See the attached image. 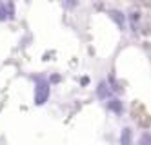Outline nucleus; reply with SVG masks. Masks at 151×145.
I'll list each match as a JSON object with an SVG mask.
<instances>
[{"mask_svg":"<svg viewBox=\"0 0 151 145\" xmlns=\"http://www.w3.org/2000/svg\"><path fill=\"white\" fill-rule=\"evenodd\" d=\"M49 93H51V84L38 76L37 78V85H35V104L37 105L46 104V100L49 98Z\"/></svg>","mask_w":151,"mask_h":145,"instance_id":"f257e3e1","label":"nucleus"},{"mask_svg":"<svg viewBox=\"0 0 151 145\" xmlns=\"http://www.w3.org/2000/svg\"><path fill=\"white\" fill-rule=\"evenodd\" d=\"M120 145H133V132L129 127L122 129L120 132Z\"/></svg>","mask_w":151,"mask_h":145,"instance_id":"f03ea898","label":"nucleus"},{"mask_svg":"<svg viewBox=\"0 0 151 145\" xmlns=\"http://www.w3.org/2000/svg\"><path fill=\"white\" fill-rule=\"evenodd\" d=\"M96 94H99L100 98H107V96L111 94L109 85H107L106 82H100V84H99V87H96Z\"/></svg>","mask_w":151,"mask_h":145,"instance_id":"7ed1b4c3","label":"nucleus"},{"mask_svg":"<svg viewBox=\"0 0 151 145\" xmlns=\"http://www.w3.org/2000/svg\"><path fill=\"white\" fill-rule=\"evenodd\" d=\"M107 109L115 111V113H122V102H118V100H111V102H107Z\"/></svg>","mask_w":151,"mask_h":145,"instance_id":"20e7f679","label":"nucleus"},{"mask_svg":"<svg viewBox=\"0 0 151 145\" xmlns=\"http://www.w3.org/2000/svg\"><path fill=\"white\" fill-rule=\"evenodd\" d=\"M140 145H149V134H147V132L142 136V140H140Z\"/></svg>","mask_w":151,"mask_h":145,"instance_id":"39448f33","label":"nucleus"},{"mask_svg":"<svg viewBox=\"0 0 151 145\" xmlns=\"http://www.w3.org/2000/svg\"><path fill=\"white\" fill-rule=\"evenodd\" d=\"M6 15H7V13H6V7L0 4V20H6Z\"/></svg>","mask_w":151,"mask_h":145,"instance_id":"423d86ee","label":"nucleus"}]
</instances>
